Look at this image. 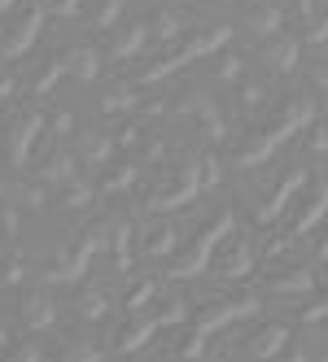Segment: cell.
I'll list each match as a JSON object with an SVG mask.
<instances>
[{
    "instance_id": "1",
    "label": "cell",
    "mask_w": 328,
    "mask_h": 362,
    "mask_svg": "<svg viewBox=\"0 0 328 362\" xmlns=\"http://www.w3.org/2000/svg\"><path fill=\"white\" fill-rule=\"evenodd\" d=\"M228 231H232V214L223 210L201 236L193 240V249H188V257H180V262L171 267V279H197L201 271L210 267V257H215V249H219V240H228Z\"/></svg>"
},
{
    "instance_id": "2",
    "label": "cell",
    "mask_w": 328,
    "mask_h": 362,
    "mask_svg": "<svg viewBox=\"0 0 328 362\" xmlns=\"http://www.w3.org/2000/svg\"><path fill=\"white\" fill-rule=\"evenodd\" d=\"M232 40V27H215V31H206V35H197V40H188L175 57H162V62H154L145 74H140V83H158V79H166V74H175L180 66H188V62H197V57H206V53H215V48H223Z\"/></svg>"
},
{
    "instance_id": "3",
    "label": "cell",
    "mask_w": 328,
    "mask_h": 362,
    "mask_svg": "<svg viewBox=\"0 0 328 362\" xmlns=\"http://www.w3.org/2000/svg\"><path fill=\"white\" fill-rule=\"evenodd\" d=\"M263 310V301L259 297H232V301H215V305H206L197 315V332L201 336H215V332H223L228 323H241V319H249V315H259Z\"/></svg>"
},
{
    "instance_id": "4",
    "label": "cell",
    "mask_w": 328,
    "mask_h": 362,
    "mask_svg": "<svg viewBox=\"0 0 328 362\" xmlns=\"http://www.w3.org/2000/svg\"><path fill=\"white\" fill-rule=\"evenodd\" d=\"M18 315H22V327H27V332H48V327L57 323V301H53L48 288H35V293L22 297Z\"/></svg>"
},
{
    "instance_id": "5",
    "label": "cell",
    "mask_w": 328,
    "mask_h": 362,
    "mask_svg": "<svg viewBox=\"0 0 328 362\" xmlns=\"http://www.w3.org/2000/svg\"><path fill=\"white\" fill-rule=\"evenodd\" d=\"M40 136H44V114H40V110H31L27 118H18L13 136H9V162H13L18 170L27 166V158H31V148H35Z\"/></svg>"
},
{
    "instance_id": "6",
    "label": "cell",
    "mask_w": 328,
    "mask_h": 362,
    "mask_svg": "<svg viewBox=\"0 0 328 362\" xmlns=\"http://www.w3.org/2000/svg\"><path fill=\"white\" fill-rule=\"evenodd\" d=\"M44 18H48V13L35 5L27 18H22V27H18V31L5 40V44H0V57H5V62H18L22 53H31V48H35V40H40V31H44Z\"/></svg>"
},
{
    "instance_id": "7",
    "label": "cell",
    "mask_w": 328,
    "mask_h": 362,
    "mask_svg": "<svg viewBox=\"0 0 328 362\" xmlns=\"http://www.w3.org/2000/svg\"><path fill=\"white\" fill-rule=\"evenodd\" d=\"M249 271H254V249H249L245 240H228V245H223V257H219L215 275L219 279H245Z\"/></svg>"
},
{
    "instance_id": "8",
    "label": "cell",
    "mask_w": 328,
    "mask_h": 362,
    "mask_svg": "<svg viewBox=\"0 0 328 362\" xmlns=\"http://www.w3.org/2000/svg\"><path fill=\"white\" fill-rule=\"evenodd\" d=\"M245 349L254 354V358H281V354L289 349V327H285V323H267V327H259V332L245 341Z\"/></svg>"
},
{
    "instance_id": "9",
    "label": "cell",
    "mask_w": 328,
    "mask_h": 362,
    "mask_svg": "<svg viewBox=\"0 0 328 362\" xmlns=\"http://www.w3.org/2000/svg\"><path fill=\"white\" fill-rule=\"evenodd\" d=\"M62 62H66V74H74L79 83H96V74H101V53H96L92 44H74V48H66Z\"/></svg>"
},
{
    "instance_id": "10",
    "label": "cell",
    "mask_w": 328,
    "mask_h": 362,
    "mask_svg": "<svg viewBox=\"0 0 328 362\" xmlns=\"http://www.w3.org/2000/svg\"><path fill=\"white\" fill-rule=\"evenodd\" d=\"M162 323L158 319H145V315H132V323L123 327L118 336H114V349L118 354H136V349H145L149 341H154V332H158Z\"/></svg>"
},
{
    "instance_id": "11",
    "label": "cell",
    "mask_w": 328,
    "mask_h": 362,
    "mask_svg": "<svg viewBox=\"0 0 328 362\" xmlns=\"http://www.w3.org/2000/svg\"><path fill=\"white\" fill-rule=\"evenodd\" d=\"M40 179H44V184H48V188H66V184H74V179H79V162H74V158H70V153H66V148H57V153H53V158H48V162H44V170H40Z\"/></svg>"
},
{
    "instance_id": "12",
    "label": "cell",
    "mask_w": 328,
    "mask_h": 362,
    "mask_svg": "<svg viewBox=\"0 0 328 362\" xmlns=\"http://www.w3.org/2000/svg\"><path fill=\"white\" fill-rule=\"evenodd\" d=\"M48 184H0V201H9V205H18V210H44V201H48V192H44Z\"/></svg>"
},
{
    "instance_id": "13",
    "label": "cell",
    "mask_w": 328,
    "mask_h": 362,
    "mask_svg": "<svg viewBox=\"0 0 328 362\" xmlns=\"http://www.w3.org/2000/svg\"><path fill=\"white\" fill-rule=\"evenodd\" d=\"M302 184H307V170H289V179H285L281 188H276V197L259 210V223H276V218H281V214H285V205H289V197H293Z\"/></svg>"
},
{
    "instance_id": "14",
    "label": "cell",
    "mask_w": 328,
    "mask_h": 362,
    "mask_svg": "<svg viewBox=\"0 0 328 362\" xmlns=\"http://www.w3.org/2000/svg\"><path fill=\"white\" fill-rule=\"evenodd\" d=\"M114 227H118V223H110V218L92 223V227L84 231V236H79V249H74V253H79L84 262H92V253H106V249L114 245Z\"/></svg>"
},
{
    "instance_id": "15",
    "label": "cell",
    "mask_w": 328,
    "mask_h": 362,
    "mask_svg": "<svg viewBox=\"0 0 328 362\" xmlns=\"http://www.w3.org/2000/svg\"><path fill=\"white\" fill-rule=\"evenodd\" d=\"M298 53H302V44L298 40H276V44H267V53H263V62L276 70V74H293L298 70Z\"/></svg>"
},
{
    "instance_id": "16",
    "label": "cell",
    "mask_w": 328,
    "mask_h": 362,
    "mask_svg": "<svg viewBox=\"0 0 328 362\" xmlns=\"http://www.w3.org/2000/svg\"><path fill=\"white\" fill-rule=\"evenodd\" d=\"M132 245H136L132 223H118V227H114V245H110V249H114V267H118L123 275L132 271V257H136V249H132Z\"/></svg>"
},
{
    "instance_id": "17",
    "label": "cell",
    "mask_w": 328,
    "mask_h": 362,
    "mask_svg": "<svg viewBox=\"0 0 328 362\" xmlns=\"http://www.w3.org/2000/svg\"><path fill=\"white\" fill-rule=\"evenodd\" d=\"M324 214H328V184L315 188V201H311V205H302V218L293 223V236H307V231H311Z\"/></svg>"
},
{
    "instance_id": "18",
    "label": "cell",
    "mask_w": 328,
    "mask_h": 362,
    "mask_svg": "<svg viewBox=\"0 0 328 362\" xmlns=\"http://www.w3.org/2000/svg\"><path fill=\"white\" fill-rule=\"evenodd\" d=\"M145 40H149V27H145V22H136L132 31H123V35L114 40V48H110V57H114V62H128V57H136L140 48H145Z\"/></svg>"
},
{
    "instance_id": "19",
    "label": "cell",
    "mask_w": 328,
    "mask_h": 362,
    "mask_svg": "<svg viewBox=\"0 0 328 362\" xmlns=\"http://www.w3.org/2000/svg\"><path fill=\"white\" fill-rule=\"evenodd\" d=\"M281 27H285V13L276 5H263V9H254L245 18V31H254V35H276Z\"/></svg>"
},
{
    "instance_id": "20",
    "label": "cell",
    "mask_w": 328,
    "mask_h": 362,
    "mask_svg": "<svg viewBox=\"0 0 328 362\" xmlns=\"http://www.w3.org/2000/svg\"><path fill=\"white\" fill-rule=\"evenodd\" d=\"M74 310H79V319H84V323H101V319L110 315V297H106V293H84Z\"/></svg>"
},
{
    "instance_id": "21",
    "label": "cell",
    "mask_w": 328,
    "mask_h": 362,
    "mask_svg": "<svg viewBox=\"0 0 328 362\" xmlns=\"http://www.w3.org/2000/svg\"><path fill=\"white\" fill-rule=\"evenodd\" d=\"M92 197H96V188L84 184V179H74V184L62 188V210H79V205H88Z\"/></svg>"
},
{
    "instance_id": "22",
    "label": "cell",
    "mask_w": 328,
    "mask_h": 362,
    "mask_svg": "<svg viewBox=\"0 0 328 362\" xmlns=\"http://www.w3.org/2000/svg\"><path fill=\"white\" fill-rule=\"evenodd\" d=\"M311 284H315V275H311L307 267H302V271H289V275H281V279L271 284V288H276V293H307Z\"/></svg>"
},
{
    "instance_id": "23",
    "label": "cell",
    "mask_w": 328,
    "mask_h": 362,
    "mask_svg": "<svg viewBox=\"0 0 328 362\" xmlns=\"http://www.w3.org/2000/svg\"><path fill=\"white\" fill-rule=\"evenodd\" d=\"M27 257H22V253H9L5 257V262H0V284H27Z\"/></svg>"
},
{
    "instance_id": "24",
    "label": "cell",
    "mask_w": 328,
    "mask_h": 362,
    "mask_svg": "<svg viewBox=\"0 0 328 362\" xmlns=\"http://www.w3.org/2000/svg\"><path fill=\"white\" fill-rule=\"evenodd\" d=\"M114 148H118L114 140H106V136H92V140L84 144V158H88V166H106Z\"/></svg>"
},
{
    "instance_id": "25",
    "label": "cell",
    "mask_w": 328,
    "mask_h": 362,
    "mask_svg": "<svg viewBox=\"0 0 328 362\" xmlns=\"http://www.w3.org/2000/svg\"><path fill=\"white\" fill-rule=\"evenodd\" d=\"M101 110L106 114H128V110H136V92L132 88H114L106 100H101Z\"/></svg>"
},
{
    "instance_id": "26",
    "label": "cell",
    "mask_w": 328,
    "mask_h": 362,
    "mask_svg": "<svg viewBox=\"0 0 328 362\" xmlns=\"http://www.w3.org/2000/svg\"><path fill=\"white\" fill-rule=\"evenodd\" d=\"M145 253H149V257H171V253H175V231H171V227H158L154 236H149Z\"/></svg>"
},
{
    "instance_id": "27",
    "label": "cell",
    "mask_w": 328,
    "mask_h": 362,
    "mask_svg": "<svg viewBox=\"0 0 328 362\" xmlns=\"http://www.w3.org/2000/svg\"><path fill=\"white\" fill-rule=\"evenodd\" d=\"M149 31H154L158 40H180V31H184V13H162Z\"/></svg>"
},
{
    "instance_id": "28",
    "label": "cell",
    "mask_w": 328,
    "mask_h": 362,
    "mask_svg": "<svg viewBox=\"0 0 328 362\" xmlns=\"http://www.w3.org/2000/svg\"><path fill=\"white\" fill-rule=\"evenodd\" d=\"M136 179H140V170H136V166H118V170L106 179V184H101V192H123V188H132Z\"/></svg>"
},
{
    "instance_id": "29",
    "label": "cell",
    "mask_w": 328,
    "mask_h": 362,
    "mask_svg": "<svg viewBox=\"0 0 328 362\" xmlns=\"http://www.w3.org/2000/svg\"><path fill=\"white\" fill-rule=\"evenodd\" d=\"M193 105H197V118H201V122H206V127H210V136L219 140V136H223V118L215 114V105H210V100H206V96H193Z\"/></svg>"
},
{
    "instance_id": "30",
    "label": "cell",
    "mask_w": 328,
    "mask_h": 362,
    "mask_svg": "<svg viewBox=\"0 0 328 362\" xmlns=\"http://www.w3.org/2000/svg\"><path fill=\"white\" fill-rule=\"evenodd\" d=\"M123 9H128V0H106V5H101V13H96V31H110Z\"/></svg>"
},
{
    "instance_id": "31",
    "label": "cell",
    "mask_w": 328,
    "mask_h": 362,
    "mask_svg": "<svg viewBox=\"0 0 328 362\" xmlns=\"http://www.w3.org/2000/svg\"><path fill=\"white\" fill-rule=\"evenodd\" d=\"M62 74H66V62H62V57H57V62H48V66H44V74L35 79V96H44L48 88H53V83L62 79Z\"/></svg>"
},
{
    "instance_id": "32",
    "label": "cell",
    "mask_w": 328,
    "mask_h": 362,
    "mask_svg": "<svg viewBox=\"0 0 328 362\" xmlns=\"http://www.w3.org/2000/svg\"><path fill=\"white\" fill-rule=\"evenodd\" d=\"M154 293H158V284H154V279H145L136 293H128V315H140V310H145V301L154 297Z\"/></svg>"
},
{
    "instance_id": "33",
    "label": "cell",
    "mask_w": 328,
    "mask_h": 362,
    "mask_svg": "<svg viewBox=\"0 0 328 362\" xmlns=\"http://www.w3.org/2000/svg\"><path fill=\"white\" fill-rule=\"evenodd\" d=\"M201 354H206V336H201V332L193 327V336H188V341L180 345V358H184V362H197Z\"/></svg>"
},
{
    "instance_id": "34",
    "label": "cell",
    "mask_w": 328,
    "mask_h": 362,
    "mask_svg": "<svg viewBox=\"0 0 328 362\" xmlns=\"http://www.w3.org/2000/svg\"><path fill=\"white\" fill-rule=\"evenodd\" d=\"M0 362H44V354L35 345H18V349H5L0 354Z\"/></svg>"
},
{
    "instance_id": "35",
    "label": "cell",
    "mask_w": 328,
    "mask_h": 362,
    "mask_svg": "<svg viewBox=\"0 0 328 362\" xmlns=\"http://www.w3.org/2000/svg\"><path fill=\"white\" fill-rule=\"evenodd\" d=\"M219 79H223V83H237V79H241V57H223V62H219Z\"/></svg>"
},
{
    "instance_id": "36",
    "label": "cell",
    "mask_w": 328,
    "mask_h": 362,
    "mask_svg": "<svg viewBox=\"0 0 328 362\" xmlns=\"http://www.w3.org/2000/svg\"><path fill=\"white\" fill-rule=\"evenodd\" d=\"M184 310H188L184 301H171V305H166V315H162L158 323H162V327H175V323H184Z\"/></svg>"
},
{
    "instance_id": "37",
    "label": "cell",
    "mask_w": 328,
    "mask_h": 362,
    "mask_svg": "<svg viewBox=\"0 0 328 362\" xmlns=\"http://www.w3.org/2000/svg\"><path fill=\"white\" fill-rule=\"evenodd\" d=\"M66 362H101V349L79 345V349H70V358H66Z\"/></svg>"
},
{
    "instance_id": "38",
    "label": "cell",
    "mask_w": 328,
    "mask_h": 362,
    "mask_svg": "<svg viewBox=\"0 0 328 362\" xmlns=\"http://www.w3.org/2000/svg\"><path fill=\"white\" fill-rule=\"evenodd\" d=\"M311 153H328V127H315V136H311Z\"/></svg>"
},
{
    "instance_id": "39",
    "label": "cell",
    "mask_w": 328,
    "mask_h": 362,
    "mask_svg": "<svg viewBox=\"0 0 328 362\" xmlns=\"http://www.w3.org/2000/svg\"><path fill=\"white\" fill-rule=\"evenodd\" d=\"M319 319H328V297H324V301H315V305L307 310V323H319Z\"/></svg>"
},
{
    "instance_id": "40",
    "label": "cell",
    "mask_w": 328,
    "mask_h": 362,
    "mask_svg": "<svg viewBox=\"0 0 328 362\" xmlns=\"http://www.w3.org/2000/svg\"><path fill=\"white\" fill-rule=\"evenodd\" d=\"M53 127H57V136H70V132H74V118H70V114H57Z\"/></svg>"
},
{
    "instance_id": "41",
    "label": "cell",
    "mask_w": 328,
    "mask_h": 362,
    "mask_svg": "<svg viewBox=\"0 0 328 362\" xmlns=\"http://www.w3.org/2000/svg\"><path fill=\"white\" fill-rule=\"evenodd\" d=\"M13 88H18V83H13V79H9V74H5V79H0V110H5V100L13 96Z\"/></svg>"
},
{
    "instance_id": "42",
    "label": "cell",
    "mask_w": 328,
    "mask_h": 362,
    "mask_svg": "<svg viewBox=\"0 0 328 362\" xmlns=\"http://www.w3.org/2000/svg\"><path fill=\"white\" fill-rule=\"evenodd\" d=\"M307 40H311V44H328V18H324V22H319V27H315V31H311V35H307Z\"/></svg>"
},
{
    "instance_id": "43",
    "label": "cell",
    "mask_w": 328,
    "mask_h": 362,
    "mask_svg": "<svg viewBox=\"0 0 328 362\" xmlns=\"http://www.w3.org/2000/svg\"><path fill=\"white\" fill-rule=\"evenodd\" d=\"M57 13H66V18H70V13H79V0H62Z\"/></svg>"
},
{
    "instance_id": "44",
    "label": "cell",
    "mask_w": 328,
    "mask_h": 362,
    "mask_svg": "<svg viewBox=\"0 0 328 362\" xmlns=\"http://www.w3.org/2000/svg\"><path fill=\"white\" fill-rule=\"evenodd\" d=\"M298 9H302V18H311V13H315V0H302Z\"/></svg>"
},
{
    "instance_id": "45",
    "label": "cell",
    "mask_w": 328,
    "mask_h": 362,
    "mask_svg": "<svg viewBox=\"0 0 328 362\" xmlns=\"http://www.w3.org/2000/svg\"><path fill=\"white\" fill-rule=\"evenodd\" d=\"M22 0H0V13H9V9H18Z\"/></svg>"
},
{
    "instance_id": "46",
    "label": "cell",
    "mask_w": 328,
    "mask_h": 362,
    "mask_svg": "<svg viewBox=\"0 0 328 362\" xmlns=\"http://www.w3.org/2000/svg\"><path fill=\"white\" fill-rule=\"evenodd\" d=\"M315 79H319V88H328V66H324V70L315 74Z\"/></svg>"
},
{
    "instance_id": "47",
    "label": "cell",
    "mask_w": 328,
    "mask_h": 362,
    "mask_svg": "<svg viewBox=\"0 0 328 362\" xmlns=\"http://www.w3.org/2000/svg\"><path fill=\"white\" fill-rule=\"evenodd\" d=\"M289 362H311V358H307V354H302V349H298V354H289Z\"/></svg>"
},
{
    "instance_id": "48",
    "label": "cell",
    "mask_w": 328,
    "mask_h": 362,
    "mask_svg": "<svg viewBox=\"0 0 328 362\" xmlns=\"http://www.w3.org/2000/svg\"><path fill=\"white\" fill-rule=\"evenodd\" d=\"M5 345H9V332H5V327H0V349H5Z\"/></svg>"
},
{
    "instance_id": "49",
    "label": "cell",
    "mask_w": 328,
    "mask_h": 362,
    "mask_svg": "<svg viewBox=\"0 0 328 362\" xmlns=\"http://www.w3.org/2000/svg\"><path fill=\"white\" fill-rule=\"evenodd\" d=\"M319 257H328V240H324V249H319Z\"/></svg>"
},
{
    "instance_id": "50",
    "label": "cell",
    "mask_w": 328,
    "mask_h": 362,
    "mask_svg": "<svg viewBox=\"0 0 328 362\" xmlns=\"http://www.w3.org/2000/svg\"><path fill=\"white\" fill-rule=\"evenodd\" d=\"M219 5H228V0H219Z\"/></svg>"
},
{
    "instance_id": "51",
    "label": "cell",
    "mask_w": 328,
    "mask_h": 362,
    "mask_svg": "<svg viewBox=\"0 0 328 362\" xmlns=\"http://www.w3.org/2000/svg\"><path fill=\"white\" fill-rule=\"evenodd\" d=\"M324 362H328V358H324Z\"/></svg>"
}]
</instances>
